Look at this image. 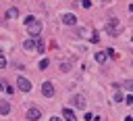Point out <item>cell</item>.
Listing matches in <instances>:
<instances>
[{
  "label": "cell",
  "mask_w": 133,
  "mask_h": 121,
  "mask_svg": "<svg viewBox=\"0 0 133 121\" xmlns=\"http://www.w3.org/2000/svg\"><path fill=\"white\" fill-rule=\"evenodd\" d=\"M27 33L31 35V40L39 38V33H42V23L35 21V23H31V25H27Z\"/></svg>",
  "instance_id": "cell-1"
},
{
  "label": "cell",
  "mask_w": 133,
  "mask_h": 121,
  "mask_svg": "<svg viewBox=\"0 0 133 121\" xmlns=\"http://www.w3.org/2000/svg\"><path fill=\"white\" fill-rule=\"evenodd\" d=\"M106 31H108V35H112V38L118 35V19L112 17V19L108 21V25H106Z\"/></svg>",
  "instance_id": "cell-2"
},
{
  "label": "cell",
  "mask_w": 133,
  "mask_h": 121,
  "mask_svg": "<svg viewBox=\"0 0 133 121\" xmlns=\"http://www.w3.org/2000/svg\"><path fill=\"white\" fill-rule=\"evenodd\" d=\"M42 94H44L46 98H52V96H54V86H52V81H44V83H42Z\"/></svg>",
  "instance_id": "cell-3"
},
{
  "label": "cell",
  "mask_w": 133,
  "mask_h": 121,
  "mask_svg": "<svg viewBox=\"0 0 133 121\" xmlns=\"http://www.w3.org/2000/svg\"><path fill=\"white\" fill-rule=\"evenodd\" d=\"M17 86H19L21 92H29V90H31V81H29L27 77H19V79H17Z\"/></svg>",
  "instance_id": "cell-4"
},
{
  "label": "cell",
  "mask_w": 133,
  "mask_h": 121,
  "mask_svg": "<svg viewBox=\"0 0 133 121\" xmlns=\"http://www.w3.org/2000/svg\"><path fill=\"white\" fill-rule=\"evenodd\" d=\"M39 117H42L39 108H29V111H27V119H29V121H37Z\"/></svg>",
  "instance_id": "cell-5"
},
{
  "label": "cell",
  "mask_w": 133,
  "mask_h": 121,
  "mask_svg": "<svg viewBox=\"0 0 133 121\" xmlns=\"http://www.w3.org/2000/svg\"><path fill=\"white\" fill-rule=\"evenodd\" d=\"M62 23H64V25H75V23H77V17L71 15V13H66V15H62Z\"/></svg>",
  "instance_id": "cell-6"
},
{
  "label": "cell",
  "mask_w": 133,
  "mask_h": 121,
  "mask_svg": "<svg viewBox=\"0 0 133 121\" xmlns=\"http://www.w3.org/2000/svg\"><path fill=\"white\" fill-rule=\"evenodd\" d=\"M73 104L77 108H85V98L83 96H73Z\"/></svg>",
  "instance_id": "cell-7"
},
{
  "label": "cell",
  "mask_w": 133,
  "mask_h": 121,
  "mask_svg": "<svg viewBox=\"0 0 133 121\" xmlns=\"http://www.w3.org/2000/svg\"><path fill=\"white\" fill-rule=\"evenodd\" d=\"M10 113V104L8 100H0V115H8Z\"/></svg>",
  "instance_id": "cell-8"
},
{
  "label": "cell",
  "mask_w": 133,
  "mask_h": 121,
  "mask_svg": "<svg viewBox=\"0 0 133 121\" xmlns=\"http://www.w3.org/2000/svg\"><path fill=\"white\" fill-rule=\"evenodd\" d=\"M62 115H64L66 121H77V117H75V113H73L71 108H62Z\"/></svg>",
  "instance_id": "cell-9"
},
{
  "label": "cell",
  "mask_w": 133,
  "mask_h": 121,
  "mask_svg": "<svg viewBox=\"0 0 133 121\" xmlns=\"http://www.w3.org/2000/svg\"><path fill=\"white\" fill-rule=\"evenodd\" d=\"M23 48L25 50H33V48H37V42L35 40H25L23 42Z\"/></svg>",
  "instance_id": "cell-10"
},
{
  "label": "cell",
  "mask_w": 133,
  "mask_h": 121,
  "mask_svg": "<svg viewBox=\"0 0 133 121\" xmlns=\"http://www.w3.org/2000/svg\"><path fill=\"white\" fill-rule=\"evenodd\" d=\"M106 56H108V54H106V52H98V54H96V60H98V63H102V65H104V63H106Z\"/></svg>",
  "instance_id": "cell-11"
},
{
  "label": "cell",
  "mask_w": 133,
  "mask_h": 121,
  "mask_svg": "<svg viewBox=\"0 0 133 121\" xmlns=\"http://www.w3.org/2000/svg\"><path fill=\"white\" fill-rule=\"evenodd\" d=\"M17 15H19L17 8H8V10H6V19H12V17H17Z\"/></svg>",
  "instance_id": "cell-12"
},
{
  "label": "cell",
  "mask_w": 133,
  "mask_h": 121,
  "mask_svg": "<svg viewBox=\"0 0 133 121\" xmlns=\"http://www.w3.org/2000/svg\"><path fill=\"white\" fill-rule=\"evenodd\" d=\"M123 88H125V90H129V92H133V79H127V81L123 83Z\"/></svg>",
  "instance_id": "cell-13"
},
{
  "label": "cell",
  "mask_w": 133,
  "mask_h": 121,
  "mask_svg": "<svg viewBox=\"0 0 133 121\" xmlns=\"http://www.w3.org/2000/svg\"><path fill=\"white\" fill-rule=\"evenodd\" d=\"M106 54H108L110 58H118V54L114 52V48H108V50H106Z\"/></svg>",
  "instance_id": "cell-14"
},
{
  "label": "cell",
  "mask_w": 133,
  "mask_h": 121,
  "mask_svg": "<svg viewBox=\"0 0 133 121\" xmlns=\"http://www.w3.org/2000/svg\"><path fill=\"white\" fill-rule=\"evenodd\" d=\"M48 65H50V63H48V58H42V60H39V69H46Z\"/></svg>",
  "instance_id": "cell-15"
},
{
  "label": "cell",
  "mask_w": 133,
  "mask_h": 121,
  "mask_svg": "<svg viewBox=\"0 0 133 121\" xmlns=\"http://www.w3.org/2000/svg\"><path fill=\"white\" fill-rule=\"evenodd\" d=\"M25 23H27V25H31V23H35V19H33V15H29V17H25Z\"/></svg>",
  "instance_id": "cell-16"
},
{
  "label": "cell",
  "mask_w": 133,
  "mask_h": 121,
  "mask_svg": "<svg viewBox=\"0 0 133 121\" xmlns=\"http://www.w3.org/2000/svg\"><path fill=\"white\" fill-rule=\"evenodd\" d=\"M35 50H37V52H39V54H42V52H44V50H46V48H44V44H42V42H37V48H35Z\"/></svg>",
  "instance_id": "cell-17"
},
{
  "label": "cell",
  "mask_w": 133,
  "mask_h": 121,
  "mask_svg": "<svg viewBox=\"0 0 133 121\" xmlns=\"http://www.w3.org/2000/svg\"><path fill=\"white\" fill-rule=\"evenodd\" d=\"M71 69V65H66V63H60V71H69Z\"/></svg>",
  "instance_id": "cell-18"
},
{
  "label": "cell",
  "mask_w": 133,
  "mask_h": 121,
  "mask_svg": "<svg viewBox=\"0 0 133 121\" xmlns=\"http://www.w3.org/2000/svg\"><path fill=\"white\" fill-rule=\"evenodd\" d=\"M4 67H6V58H4V56H0V69H4Z\"/></svg>",
  "instance_id": "cell-19"
},
{
  "label": "cell",
  "mask_w": 133,
  "mask_h": 121,
  "mask_svg": "<svg viewBox=\"0 0 133 121\" xmlns=\"http://www.w3.org/2000/svg\"><path fill=\"white\" fill-rule=\"evenodd\" d=\"M81 4H83L85 8H89V6H91V2H89V0H81Z\"/></svg>",
  "instance_id": "cell-20"
},
{
  "label": "cell",
  "mask_w": 133,
  "mask_h": 121,
  "mask_svg": "<svg viewBox=\"0 0 133 121\" xmlns=\"http://www.w3.org/2000/svg\"><path fill=\"white\" fill-rule=\"evenodd\" d=\"M125 102H127V104H133V96H131V94H129V96H127V98H125Z\"/></svg>",
  "instance_id": "cell-21"
},
{
  "label": "cell",
  "mask_w": 133,
  "mask_h": 121,
  "mask_svg": "<svg viewBox=\"0 0 133 121\" xmlns=\"http://www.w3.org/2000/svg\"><path fill=\"white\" fill-rule=\"evenodd\" d=\"M50 121H60V119L58 117H50Z\"/></svg>",
  "instance_id": "cell-22"
}]
</instances>
